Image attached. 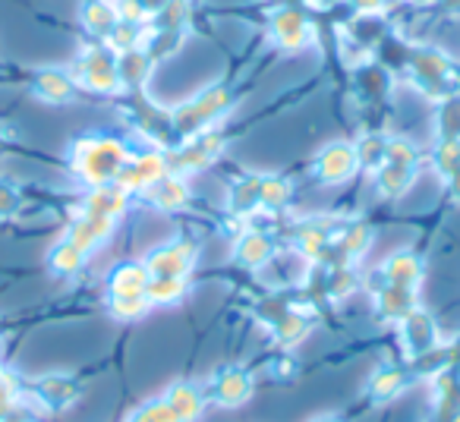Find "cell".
Returning <instances> with one entry per match:
<instances>
[{
	"label": "cell",
	"mask_w": 460,
	"mask_h": 422,
	"mask_svg": "<svg viewBox=\"0 0 460 422\" xmlns=\"http://www.w3.org/2000/svg\"><path fill=\"white\" fill-rule=\"evenodd\" d=\"M192 259H196V246L192 243H173L158 250L148 259V275L152 277H183L192 268Z\"/></svg>",
	"instance_id": "cell-1"
},
{
	"label": "cell",
	"mask_w": 460,
	"mask_h": 422,
	"mask_svg": "<svg viewBox=\"0 0 460 422\" xmlns=\"http://www.w3.org/2000/svg\"><path fill=\"white\" fill-rule=\"evenodd\" d=\"M230 104V92L227 89H208L205 95H199L196 101H190L186 108H180L177 123L180 127H202V123L215 120L224 108Z\"/></svg>",
	"instance_id": "cell-2"
},
{
	"label": "cell",
	"mask_w": 460,
	"mask_h": 422,
	"mask_svg": "<svg viewBox=\"0 0 460 422\" xmlns=\"http://www.w3.org/2000/svg\"><path fill=\"white\" fill-rule=\"evenodd\" d=\"M359 158H357V148L353 145H344V142H334V145H328L325 152L319 154V177L325 180V183H341V180H347L353 171H357Z\"/></svg>",
	"instance_id": "cell-3"
},
{
	"label": "cell",
	"mask_w": 460,
	"mask_h": 422,
	"mask_svg": "<svg viewBox=\"0 0 460 422\" xmlns=\"http://www.w3.org/2000/svg\"><path fill=\"white\" fill-rule=\"evenodd\" d=\"M271 22H275L278 41H281L288 51H300V48L309 45L313 26H309V20L300 13V10H281V13H278Z\"/></svg>",
	"instance_id": "cell-4"
},
{
	"label": "cell",
	"mask_w": 460,
	"mask_h": 422,
	"mask_svg": "<svg viewBox=\"0 0 460 422\" xmlns=\"http://www.w3.org/2000/svg\"><path fill=\"white\" fill-rule=\"evenodd\" d=\"M250 394H252V378L246 375V372L227 369V372L217 375V382H215V400L217 403H224V407H237V403H243Z\"/></svg>",
	"instance_id": "cell-5"
},
{
	"label": "cell",
	"mask_w": 460,
	"mask_h": 422,
	"mask_svg": "<svg viewBox=\"0 0 460 422\" xmlns=\"http://www.w3.org/2000/svg\"><path fill=\"white\" fill-rule=\"evenodd\" d=\"M164 400H167V407L173 409V416H177L180 422L199 419V416H202V407H205L202 394H199L192 384H173V388L167 391Z\"/></svg>",
	"instance_id": "cell-6"
},
{
	"label": "cell",
	"mask_w": 460,
	"mask_h": 422,
	"mask_svg": "<svg viewBox=\"0 0 460 422\" xmlns=\"http://www.w3.org/2000/svg\"><path fill=\"white\" fill-rule=\"evenodd\" d=\"M164 171H167V164L161 154H146V158H139L133 167L120 171V183L123 186H152L164 177Z\"/></svg>",
	"instance_id": "cell-7"
},
{
	"label": "cell",
	"mask_w": 460,
	"mask_h": 422,
	"mask_svg": "<svg viewBox=\"0 0 460 422\" xmlns=\"http://www.w3.org/2000/svg\"><path fill=\"white\" fill-rule=\"evenodd\" d=\"M385 275H388V284H394V287L413 290L422 275L420 259H416L413 252H397V256H391L388 265H385Z\"/></svg>",
	"instance_id": "cell-8"
},
{
	"label": "cell",
	"mask_w": 460,
	"mask_h": 422,
	"mask_svg": "<svg viewBox=\"0 0 460 422\" xmlns=\"http://www.w3.org/2000/svg\"><path fill=\"white\" fill-rule=\"evenodd\" d=\"M152 281L146 265H123L114 275V296H146V287Z\"/></svg>",
	"instance_id": "cell-9"
},
{
	"label": "cell",
	"mask_w": 460,
	"mask_h": 422,
	"mask_svg": "<svg viewBox=\"0 0 460 422\" xmlns=\"http://www.w3.org/2000/svg\"><path fill=\"white\" fill-rule=\"evenodd\" d=\"M183 294H186L183 277H152L146 287L148 303H177Z\"/></svg>",
	"instance_id": "cell-10"
},
{
	"label": "cell",
	"mask_w": 460,
	"mask_h": 422,
	"mask_svg": "<svg viewBox=\"0 0 460 422\" xmlns=\"http://www.w3.org/2000/svg\"><path fill=\"white\" fill-rule=\"evenodd\" d=\"M410 180H413V167L382 164V171H378V186H382L385 196H401L410 186Z\"/></svg>",
	"instance_id": "cell-11"
},
{
	"label": "cell",
	"mask_w": 460,
	"mask_h": 422,
	"mask_svg": "<svg viewBox=\"0 0 460 422\" xmlns=\"http://www.w3.org/2000/svg\"><path fill=\"white\" fill-rule=\"evenodd\" d=\"M271 256V243L262 237V233H250V237L240 240L237 246V259L243 265H250V268H256V265H262L265 259Z\"/></svg>",
	"instance_id": "cell-12"
},
{
	"label": "cell",
	"mask_w": 460,
	"mask_h": 422,
	"mask_svg": "<svg viewBox=\"0 0 460 422\" xmlns=\"http://www.w3.org/2000/svg\"><path fill=\"white\" fill-rule=\"evenodd\" d=\"M382 312L391 315V319H403V315L413 312V290L407 287H394L391 284L382 294Z\"/></svg>",
	"instance_id": "cell-13"
},
{
	"label": "cell",
	"mask_w": 460,
	"mask_h": 422,
	"mask_svg": "<svg viewBox=\"0 0 460 422\" xmlns=\"http://www.w3.org/2000/svg\"><path fill=\"white\" fill-rule=\"evenodd\" d=\"M155 186V202L161 205V208H180V205L186 202V186L180 183L177 177H161L158 183H152Z\"/></svg>",
	"instance_id": "cell-14"
},
{
	"label": "cell",
	"mask_w": 460,
	"mask_h": 422,
	"mask_svg": "<svg viewBox=\"0 0 460 422\" xmlns=\"http://www.w3.org/2000/svg\"><path fill=\"white\" fill-rule=\"evenodd\" d=\"M403 321H407V338L410 344H413V350H426V347H432V321H429V315L422 312H410L403 315Z\"/></svg>",
	"instance_id": "cell-15"
},
{
	"label": "cell",
	"mask_w": 460,
	"mask_h": 422,
	"mask_svg": "<svg viewBox=\"0 0 460 422\" xmlns=\"http://www.w3.org/2000/svg\"><path fill=\"white\" fill-rule=\"evenodd\" d=\"M290 198V186L278 177H262L259 180V202L269 205V208H278Z\"/></svg>",
	"instance_id": "cell-16"
},
{
	"label": "cell",
	"mask_w": 460,
	"mask_h": 422,
	"mask_svg": "<svg viewBox=\"0 0 460 422\" xmlns=\"http://www.w3.org/2000/svg\"><path fill=\"white\" fill-rule=\"evenodd\" d=\"M385 164H401V167H413L416 164V148L403 139H391L385 142Z\"/></svg>",
	"instance_id": "cell-17"
},
{
	"label": "cell",
	"mask_w": 460,
	"mask_h": 422,
	"mask_svg": "<svg viewBox=\"0 0 460 422\" xmlns=\"http://www.w3.org/2000/svg\"><path fill=\"white\" fill-rule=\"evenodd\" d=\"M129 422H180V419L173 416V409L167 407V400H152V403H146Z\"/></svg>",
	"instance_id": "cell-18"
},
{
	"label": "cell",
	"mask_w": 460,
	"mask_h": 422,
	"mask_svg": "<svg viewBox=\"0 0 460 422\" xmlns=\"http://www.w3.org/2000/svg\"><path fill=\"white\" fill-rule=\"evenodd\" d=\"M146 309H148L146 296H114V315H120V319H136Z\"/></svg>",
	"instance_id": "cell-19"
},
{
	"label": "cell",
	"mask_w": 460,
	"mask_h": 422,
	"mask_svg": "<svg viewBox=\"0 0 460 422\" xmlns=\"http://www.w3.org/2000/svg\"><path fill=\"white\" fill-rule=\"evenodd\" d=\"M186 13H190V7H186V0H171L164 10H161V20H164V29H171V32H177V29L186 26Z\"/></svg>",
	"instance_id": "cell-20"
},
{
	"label": "cell",
	"mask_w": 460,
	"mask_h": 422,
	"mask_svg": "<svg viewBox=\"0 0 460 422\" xmlns=\"http://www.w3.org/2000/svg\"><path fill=\"white\" fill-rule=\"evenodd\" d=\"M438 167H441L445 173L460 171V139L441 142V148H438Z\"/></svg>",
	"instance_id": "cell-21"
},
{
	"label": "cell",
	"mask_w": 460,
	"mask_h": 422,
	"mask_svg": "<svg viewBox=\"0 0 460 422\" xmlns=\"http://www.w3.org/2000/svg\"><path fill=\"white\" fill-rule=\"evenodd\" d=\"M366 246H369V227L357 224L350 227V233L344 237V243H341V250L347 252V256H357V252H363Z\"/></svg>",
	"instance_id": "cell-22"
},
{
	"label": "cell",
	"mask_w": 460,
	"mask_h": 422,
	"mask_svg": "<svg viewBox=\"0 0 460 422\" xmlns=\"http://www.w3.org/2000/svg\"><path fill=\"white\" fill-rule=\"evenodd\" d=\"M79 262H83V252L76 250V246H64V250L54 256V265H58L60 271H73V268H79Z\"/></svg>",
	"instance_id": "cell-23"
},
{
	"label": "cell",
	"mask_w": 460,
	"mask_h": 422,
	"mask_svg": "<svg viewBox=\"0 0 460 422\" xmlns=\"http://www.w3.org/2000/svg\"><path fill=\"white\" fill-rule=\"evenodd\" d=\"M397 384H401V375H397V372H382V375L376 378V384H372V394H378V397L394 394Z\"/></svg>",
	"instance_id": "cell-24"
},
{
	"label": "cell",
	"mask_w": 460,
	"mask_h": 422,
	"mask_svg": "<svg viewBox=\"0 0 460 422\" xmlns=\"http://www.w3.org/2000/svg\"><path fill=\"white\" fill-rule=\"evenodd\" d=\"M303 331H306V321H300V319H296V315H288V319L281 321V328H278V334H281V340H296Z\"/></svg>",
	"instance_id": "cell-25"
},
{
	"label": "cell",
	"mask_w": 460,
	"mask_h": 422,
	"mask_svg": "<svg viewBox=\"0 0 460 422\" xmlns=\"http://www.w3.org/2000/svg\"><path fill=\"white\" fill-rule=\"evenodd\" d=\"M357 7L366 13H376V10H382V0H357Z\"/></svg>",
	"instance_id": "cell-26"
},
{
	"label": "cell",
	"mask_w": 460,
	"mask_h": 422,
	"mask_svg": "<svg viewBox=\"0 0 460 422\" xmlns=\"http://www.w3.org/2000/svg\"><path fill=\"white\" fill-rule=\"evenodd\" d=\"M142 4H146V7L152 10V13H161V10H164L167 4H171V0H142Z\"/></svg>",
	"instance_id": "cell-27"
},
{
	"label": "cell",
	"mask_w": 460,
	"mask_h": 422,
	"mask_svg": "<svg viewBox=\"0 0 460 422\" xmlns=\"http://www.w3.org/2000/svg\"><path fill=\"white\" fill-rule=\"evenodd\" d=\"M447 7H451V10H460V0H447Z\"/></svg>",
	"instance_id": "cell-28"
},
{
	"label": "cell",
	"mask_w": 460,
	"mask_h": 422,
	"mask_svg": "<svg viewBox=\"0 0 460 422\" xmlns=\"http://www.w3.org/2000/svg\"><path fill=\"white\" fill-rule=\"evenodd\" d=\"M315 422H338V419H332V416H325V419H315Z\"/></svg>",
	"instance_id": "cell-29"
},
{
	"label": "cell",
	"mask_w": 460,
	"mask_h": 422,
	"mask_svg": "<svg viewBox=\"0 0 460 422\" xmlns=\"http://www.w3.org/2000/svg\"><path fill=\"white\" fill-rule=\"evenodd\" d=\"M413 4H432V0H413Z\"/></svg>",
	"instance_id": "cell-30"
}]
</instances>
